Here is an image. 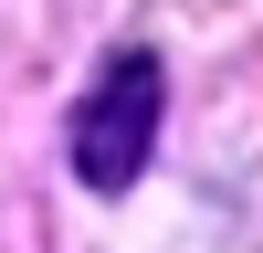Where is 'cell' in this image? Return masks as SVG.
Listing matches in <instances>:
<instances>
[{"label":"cell","mask_w":263,"mask_h":253,"mask_svg":"<svg viewBox=\"0 0 263 253\" xmlns=\"http://www.w3.org/2000/svg\"><path fill=\"white\" fill-rule=\"evenodd\" d=\"M158 116H168V63L147 53V42H126V53H105V74L84 84L74 127H63V148H74V179L84 190H137V169L158 158Z\"/></svg>","instance_id":"1"}]
</instances>
